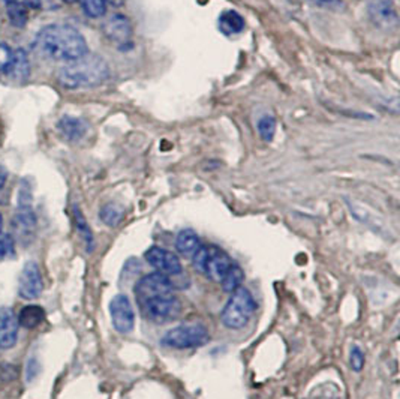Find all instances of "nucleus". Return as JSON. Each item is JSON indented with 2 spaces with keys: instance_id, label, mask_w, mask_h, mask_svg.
<instances>
[{
  "instance_id": "obj_25",
  "label": "nucleus",
  "mask_w": 400,
  "mask_h": 399,
  "mask_svg": "<svg viewBox=\"0 0 400 399\" xmlns=\"http://www.w3.org/2000/svg\"><path fill=\"white\" fill-rule=\"evenodd\" d=\"M85 14L90 18H99L107 13L108 0H78Z\"/></svg>"
},
{
  "instance_id": "obj_33",
  "label": "nucleus",
  "mask_w": 400,
  "mask_h": 399,
  "mask_svg": "<svg viewBox=\"0 0 400 399\" xmlns=\"http://www.w3.org/2000/svg\"><path fill=\"white\" fill-rule=\"evenodd\" d=\"M2 224H4V218H2V214H0V231H2Z\"/></svg>"
},
{
  "instance_id": "obj_18",
  "label": "nucleus",
  "mask_w": 400,
  "mask_h": 399,
  "mask_svg": "<svg viewBox=\"0 0 400 399\" xmlns=\"http://www.w3.org/2000/svg\"><path fill=\"white\" fill-rule=\"evenodd\" d=\"M175 248H177L179 254L187 258H192L195 252L201 248V242L196 236V233L191 228L182 230L177 234V239H175Z\"/></svg>"
},
{
  "instance_id": "obj_17",
  "label": "nucleus",
  "mask_w": 400,
  "mask_h": 399,
  "mask_svg": "<svg viewBox=\"0 0 400 399\" xmlns=\"http://www.w3.org/2000/svg\"><path fill=\"white\" fill-rule=\"evenodd\" d=\"M244 18L234 9H227L219 16V30L227 35V37H231V35H237L242 33L244 30Z\"/></svg>"
},
{
  "instance_id": "obj_13",
  "label": "nucleus",
  "mask_w": 400,
  "mask_h": 399,
  "mask_svg": "<svg viewBox=\"0 0 400 399\" xmlns=\"http://www.w3.org/2000/svg\"><path fill=\"white\" fill-rule=\"evenodd\" d=\"M146 260L150 266L155 267L159 274L165 276L180 275L183 271L179 257L168 250L159 248V246H151L146 252Z\"/></svg>"
},
{
  "instance_id": "obj_30",
  "label": "nucleus",
  "mask_w": 400,
  "mask_h": 399,
  "mask_svg": "<svg viewBox=\"0 0 400 399\" xmlns=\"http://www.w3.org/2000/svg\"><path fill=\"white\" fill-rule=\"evenodd\" d=\"M6 180H8V170L0 164V190L5 186Z\"/></svg>"
},
{
  "instance_id": "obj_3",
  "label": "nucleus",
  "mask_w": 400,
  "mask_h": 399,
  "mask_svg": "<svg viewBox=\"0 0 400 399\" xmlns=\"http://www.w3.org/2000/svg\"><path fill=\"white\" fill-rule=\"evenodd\" d=\"M255 309L256 303L252 293L248 288L239 287L232 291L228 303L222 311V323L232 331H240L244 326H248Z\"/></svg>"
},
{
  "instance_id": "obj_7",
  "label": "nucleus",
  "mask_w": 400,
  "mask_h": 399,
  "mask_svg": "<svg viewBox=\"0 0 400 399\" xmlns=\"http://www.w3.org/2000/svg\"><path fill=\"white\" fill-rule=\"evenodd\" d=\"M174 290L175 288L173 281L159 272L141 278L134 288L135 299L138 303H143L144 300H149L161 295H170V293H174Z\"/></svg>"
},
{
  "instance_id": "obj_1",
  "label": "nucleus",
  "mask_w": 400,
  "mask_h": 399,
  "mask_svg": "<svg viewBox=\"0 0 400 399\" xmlns=\"http://www.w3.org/2000/svg\"><path fill=\"white\" fill-rule=\"evenodd\" d=\"M33 47L42 56L56 62L70 63L89 53L87 42L78 29L69 25H50L35 37Z\"/></svg>"
},
{
  "instance_id": "obj_23",
  "label": "nucleus",
  "mask_w": 400,
  "mask_h": 399,
  "mask_svg": "<svg viewBox=\"0 0 400 399\" xmlns=\"http://www.w3.org/2000/svg\"><path fill=\"white\" fill-rule=\"evenodd\" d=\"M99 218L105 226L117 227L123 218V209L114 203H108L102 206V209L99 210Z\"/></svg>"
},
{
  "instance_id": "obj_27",
  "label": "nucleus",
  "mask_w": 400,
  "mask_h": 399,
  "mask_svg": "<svg viewBox=\"0 0 400 399\" xmlns=\"http://www.w3.org/2000/svg\"><path fill=\"white\" fill-rule=\"evenodd\" d=\"M14 59V50L5 42H0V73H4L9 68Z\"/></svg>"
},
{
  "instance_id": "obj_28",
  "label": "nucleus",
  "mask_w": 400,
  "mask_h": 399,
  "mask_svg": "<svg viewBox=\"0 0 400 399\" xmlns=\"http://www.w3.org/2000/svg\"><path fill=\"white\" fill-rule=\"evenodd\" d=\"M349 362H351V368L354 369L356 372H360L364 367V355L360 347H352L351 350V356H349Z\"/></svg>"
},
{
  "instance_id": "obj_31",
  "label": "nucleus",
  "mask_w": 400,
  "mask_h": 399,
  "mask_svg": "<svg viewBox=\"0 0 400 399\" xmlns=\"http://www.w3.org/2000/svg\"><path fill=\"white\" fill-rule=\"evenodd\" d=\"M25 2L32 9H41L42 8V0H25Z\"/></svg>"
},
{
  "instance_id": "obj_11",
  "label": "nucleus",
  "mask_w": 400,
  "mask_h": 399,
  "mask_svg": "<svg viewBox=\"0 0 400 399\" xmlns=\"http://www.w3.org/2000/svg\"><path fill=\"white\" fill-rule=\"evenodd\" d=\"M102 30H104L105 37H107V39H110L115 45L122 47V49L132 45L134 29L131 25V20L123 14L111 16L107 21L104 23Z\"/></svg>"
},
{
  "instance_id": "obj_14",
  "label": "nucleus",
  "mask_w": 400,
  "mask_h": 399,
  "mask_svg": "<svg viewBox=\"0 0 400 399\" xmlns=\"http://www.w3.org/2000/svg\"><path fill=\"white\" fill-rule=\"evenodd\" d=\"M18 319L14 311L0 308V348H13L18 339Z\"/></svg>"
},
{
  "instance_id": "obj_29",
  "label": "nucleus",
  "mask_w": 400,
  "mask_h": 399,
  "mask_svg": "<svg viewBox=\"0 0 400 399\" xmlns=\"http://www.w3.org/2000/svg\"><path fill=\"white\" fill-rule=\"evenodd\" d=\"M309 2L318 6H325V8H332V9L342 6V2H340V0H309Z\"/></svg>"
},
{
  "instance_id": "obj_6",
  "label": "nucleus",
  "mask_w": 400,
  "mask_h": 399,
  "mask_svg": "<svg viewBox=\"0 0 400 399\" xmlns=\"http://www.w3.org/2000/svg\"><path fill=\"white\" fill-rule=\"evenodd\" d=\"M208 341L210 335L203 324H182L171 329L162 338L163 345L177 350L203 347Z\"/></svg>"
},
{
  "instance_id": "obj_20",
  "label": "nucleus",
  "mask_w": 400,
  "mask_h": 399,
  "mask_svg": "<svg viewBox=\"0 0 400 399\" xmlns=\"http://www.w3.org/2000/svg\"><path fill=\"white\" fill-rule=\"evenodd\" d=\"M45 320V311L38 305H27L18 315V324L25 329L38 327Z\"/></svg>"
},
{
  "instance_id": "obj_8",
  "label": "nucleus",
  "mask_w": 400,
  "mask_h": 399,
  "mask_svg": "<svg viewBox=\"0 0 400 399\" xmlns=\"http://www.w3.org/2000/svg\"><path fill=\"white\" fill-rule=\"evenodd\" d=\"M369 20L381 30H394L399 26V13L394 0H370L368 5Z\"/></svg>"
},
{
  "instance_id": "obj_5",
  "label": "nucleus",
  "mask_w": 400,
  "mask_h": 399,
  "mask_svg": "<svg viewBox=\"0 0 400 399\" xmlns=\"http://www.w3.org/2000/svg\"><path fill=\"white\" fill-rule=\"evenodd\" d=\"M138 307L147 320L158 324L173 321L182 312V302L174 293L151 297L143 303H138Z\"/></svg>"
},
{
  "instance_id": "obj_19",
  "label": "nucleus",
  "mask_w": 400,
  "mask_h": 399,
  "mask_svg": "<svg viewBox=\"0 0 400 399\" xmlns=\"http://www.w3.org/2000/svg\"><path fill=\"white\" fill-rule=\"evenodd\" d=\"M6 6V14L11 25L17 29H23L27 25V11L21 0H4Z\"/></svg>"
},
{
  "instance_id": "obj_9",
  "label": "nucleus",
  "mask_w": 400,
  "mask_h": 399,
  "mask_svg": "<svg viewBox=\"0 0 400 399\" xmlns=\"http://www.w3.org/2000/svg\"><path fill=\"white\" fill-rule=\"evenodd\" d=\"M38 219L32 210V206H18L14 218L11 219V227H13L14 238L23 246H29L37 233Z\"/></svg>"
},
{
  "instance_id": "obj_24",
  "label": "nucleus",
  "mask_w": 400,
  "mask_h": 399,
  "mask_svg": "<svg viewBox=\"0 0 400 399\" xmlns=\"http://www.w3.org/2000/svg\"><path fill=\"white\" fill-rule=\"evenodd\" d=\"M258 134H260L261 140L265 143H272V140L275 138L276 134V119L273 116H263L260 121H258Z\"/></svg>"
},
{
  "instance_id": "obj_26",
  "label": "nucleus",
  "mask_w": 400,
  "mask_h": 399,
  "mask_svg": "<svg viewBox=\"0 0 400 399\" xmlns=\"http://www.w3.org/2000/svg\"><path fill=\"white\" fill-rule=\"evenodd\" d=\"M15 255V243L14 238L8 233L0 231V262L6 260Z\"/></svg>"
},
{
  "instance_id": "obj_21",
  "label": "nucleus",
  "mask_w": 400,
  "mask_h": 399,
  "mask_svg": "<svg viewBox=\"0 0 400 399\" xmlns=\"http://www.w3.org/2000/svg\"><path fill=\"white\" fill-rule=\"evenodd\" d=\"M74 219H75V227L80 233V236L83 238L86 250L87 252H92L93 248H95V238H93V233L87 224V221L85 218V215L81 214V210L78 206H74Z\"/></svg>"
},
{
  "instance_id": "obj_15",
  "label": "nucleus",
  "mask_w": 400,
  "mask_h": 399,
  "mask_svg": "<svg viewBox=\"0 0 400 399\" xmlns=\"http://www.w3.org/2000/svg\"><path fill=\"white\" fill-rule=\"evenodd\" d=\"M57 129L65 140H68L70 143H75L80 142L87 133V125L85 121L78 119V117L63 116L62 119L57 122Z\"/></svg>"
},
{
  "instance_id": "obj_12",
  "label": "nucleus",
  "mask_w": 400,
  "mask_h": 399,
  "mask_svg": "<svg viewBox=\"0 0 400 399\" xmlns=\"http://www.w3.org/2000/svg\"><path fill=\"white\" fill-rule=\"evenodd\" d=\"M44 283L39 266L35 262H27L23 267L18 279V295L26 300H35L42 295Z\"/></svg>"
},
{
  "instance_id": "obj_32",
  "label": "nucleus",
  "mask_w": 400,
  "mask_h": 399,
  "mask_svg": "<svg viewBox=\"0 0 400 399\" xmlns=\"http://www.w3.org/2000/svg\"><path fill=\"white\" fill-rule=\"evenodd\" d=\"M58 2H63V4H74V2H77V0H58Z\"/></svg>"
},
{
  "instance_id": "obj_10",
  "label": "nucleus",
  "mask_w": 400,
  "mask_h": 399,
  "mask_svg": "<svg viewBox=\"0 0 400 399\" xmlns=\"http://www.w3.org/2000/svg\"><path fill=\"white\" fill-rule=\"evenodd\" d=\"M110 314L113 326L117 332L126 335L134 331L135 312L127 296L117 295L110 303Z\"/></svg>"
},
{
  "instance_id": "obj_2",
  "label": "nucleus",
  "mask_w": 400,
  "mask_h": 399,
  "mask_svg": "<svg viewBox=\"0 0 400 399\" xmlns=\"http://www.w3.org/2000/svg\"><path fill=\"white\" fill-rule=\"evenodd\" d=\"M110 66L101 56L86 54L75 62L66 63L57 74V80L66 89H87L104 85L110 78Z\"/></svg>"
},
{
  "instance_id": "obj_22",
  "label": "nucleus",
  "mask_w": 400,
  "mask_h": 399,
  "mask_svg": "<svg viewBox=\"0 0 400 399\" xmlns=\"http://www.w3.org/2000/svg\"><path fill=\"white\" fill-rule=\"evenodd\" d=\"M244 279V274L242 271V267L235 263H231L230 269L227 271V274L223 275L222 278V288L225 290L227 293H232L237 290L239 287H242V283Z\"/></svg>"
},
{
  "instance_id": "obj_16",
  "label": "nucleus",
  "mask_w": 400,
  "mask_h": 399,
  "mask_svg": "<svg viewBox=\"0 0 400 399\" xmlns=\"http://www.w3.org/2000/svg\"><path fill=\"white\" fill-rule=\"evenodd\" d=\"M8 78L17 81V83H25L30 75V62L29 56L23 49L14 50V59L9 68L5 71Z\"/></svg>"
},
{
  "instance_id": "obj_4",
  "label": "nucleus",
  "mask_w": 400,
  "mask_h": 399,
  "mask_svg": "<svg viewBox=\"0 0 400 399\" xmlns=\"http://www.w3.org/2000/svg\"><path fill=\"white\" fill-rule=\"evenodd\" d=\"M192 263L196 271L204 274L211 281L220 283L232 262L228 254L216 245H201V248L192 257Z\"/></svg>"
}]
</instances>
